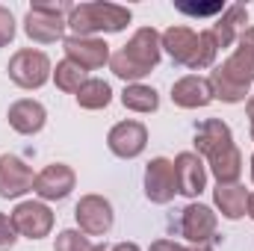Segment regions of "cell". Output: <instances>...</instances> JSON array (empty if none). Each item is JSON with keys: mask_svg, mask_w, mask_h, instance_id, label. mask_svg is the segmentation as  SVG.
I'll return each mask as SVG.
<instances>
[{"mask_svg": "<svg viewBox=\"0 0 254 251\" xmlns=\"http://www.w3.org/2000/svg\"><path fill=\"white\" fill-rule=\"evenodd\" d=\"M9 127L15 130V133H21V136H36L45 122H48V110L39 104V101H33V98H21V101H15L12 107H9Z\"/></svg>", "mask_w": 254, "mask_h": 251, "instance_id": "obj_16", "label": "cell"}, {"mask_svg": "<svg viewBox=\"0 0 254 251\" xmlns=\"http://www.w3.org/2000/svg\"><path fill=\"white\" fill-rule=\"evenodd\" d=\"M71 3H33L24 18V33L39 45H54L65 36Z\"/></svg>", "mask_w": 254, "mask_h": 251, "instance_id": "obj_5", "label": "cell"}, {"mask_svg": "<svg viewBox=\"0 0 254 251\" xmlns=\"http://www.w3.org/2000/svg\"><path fill=\"white\" fill-rule=\"evenodd\" d=\"M252 139H254V127H252Z\"/></svg>", "mask_w": 254, "mask_h": 251, "instance_id": "obj_36", "label": "cell"}, {"mask_svg": "<svg viewBox=\"0 0 254 251\" xmlns=\"http://www.w3.org/2000/svg\"><path fill=\"white\" fill-rule=\"evenodd\" d=\"M110 251H142L136 243H119V246H113Z\"/></svg>", "mask_w": 254, "mask_h": 251, "instance_id": "obj_30", "label": "cell"}, {"mask_svg": "<svg viewBox=\"0 0 254 251\" xmlns=\"http://www.w3.org/2000/svg\"><path fill=\"white\" fill-rule=\"evenodd\" d=\"M15 39V18L6 6H0V48H6Z\"/></svg>", "mask_w": 254, "mask_h": 251, "instance_id": "obj_26", "label": "cell"}, {"mask_svg": "<svg viewBox=\"0 0 254 251\" xmlns=\"http://www.w3.org/2000/svg\"><path fill=\"white\" fill-rule=\"evenodd\" d=\"M246 24H249V9L246 6L234 3L228 9H222V18L210 27L213 39H216V48H231L240 39V33L246 30Z\"/></svg>", "mask_w": 254, "mask_h": 251, "instance_id": "obj_18", "label": "cell"}, {"mask_svg": "<svg viewBox=\"0 0 254 251\" xmlns=\"http://www.w3.org/2000/svg\"><path fill=\"white\" fill-rule=\"evenodd\" d=\"M86 80H89V77H86V71H83L77 63H71V60H63V63H57V68H54V83H57V89H60V92L77 95V92H80V86H83Z\"/></svg>", "mask_w": 254, "mask_h": 251, "instance_id": "obj_24", "label": "cell"}, {"mask_svg": "<svg viewBox=\"0 0 254 251\" xmlns=\"http://www.w3.org/2000/svg\"><path fill=\"white\" fill-rule=\"evenodd\" d=\"M110 101H113V89L107 80H98V77H89L77 92V104L83 110H104L110 107Z\"/></svg>", "mask_w": 254, "mask_h": 251, "instance_id": "obj_23", "label": "cell"}, {"mask_svg": "<svg viewBox=\"0 0 254 251\" xmlns=\"http://www.w3.org/2000/svg\"><path fill=\"white\" fill-rule=\"evenodd\" d=\"M77 184V175L71 166L65 163H51L45 166L39 175H36V184H33V192L42 198V201H63L71 195V189Z\"/></svg>", "mask_w": 254, "mask_h": 251, "instance_id": "obj_11", "label": "cell"}, {"mask_svg": "<svg viewBox=\"0 0 254 251\" xmlns=\"http://www.w3.org/2000/svg\"><path fill=\"white\" fill-rule=\"evenodd\" d=\"M160 45L163 51L175 60V63L187 65L192 71H204V68H213L216 63V39L210 30L204 33H195L190 27H169L163 36H160Z\"/></svg>", "mask_w": 254, "mask_h": 251, "instance_id": "obj_3", "label": "cell"}, {"mask_svg": "<svg viewBox=\"0 0 254 251\" xmlns=\"http://www.w3.org/2000/svg\"><path fill=\"white\" fill-rule=\"evenodd\" d=\"M65 48V60L77 63L83 71L92 68H104L110 63V45L104 39H89V36H68L63 39Z\"/></svg>", "mask_w": 254, "mask_h": 251, "instance_id": "obj_12", "label": "cell"}, {"mask_svg": "<svg viewBox=\"0 0 254 251\" xmlns=\"http://www.w3.org/2000/svg\"><path fill=\"white\" fill-rule=\"evenodd\" d=\"M190 251H213V246H210V243H204V246H192Z\"/></svg>", "mask_w": 254, "mask_h": 251, "instance_id": "obj_32", "label": "cell"}, {"mask_svg": "<svg viewBox=\"0 0 254 251\" xmlns=\"http://www.w3.org/2000/svg\"><path fill=\"white\" fill-rule=\"evenodd\" d=\"M145 195L151 204H169L178 195V175H175V160L154 157L145 169Z\"/></svg>", "mask_w": 254, "mask_h": 251, "instance_id": "obj_9", "label": "cell"}, {"mask_svg": "<svg viewBox=\"0 0 254 251\" xmlns=\"http://www.w3.org/2000/svg\"><path fill=\"white\" fill-rule=\"evenodd\" d=\"M216 225H219V219H216L213 207H207V204H201V201L187 204L184 213H181V234L190 240L192 246L210 243V240L216 237Z\"/></svg>", "mask_w": 254, "mask_h": 251, "instance_id": "obj_10", "label": "cell"}, {"mask_svg": "<svg viewBox=\"0 0 254 251\" xmlns=\"http://www.w3.org/2000/svg\"><path fill=\"white\" fill-rule=\"evenodd\" d=\"M151 251H190V249H184V246H178V243H172V240H157V243L151 246Z\"/></svg>", "mask_w": 254, "mask_h": 251, "instance_id": "obj_28", "label": "cell"}, {"mask_svg": "<svg viewBox=\"0 0 254 251\" xmlns=\"http://www.w3.org/2000/svg\"><path fill=\"white\" fill-rule=\"evenodd\" d=\"M249 216H252V219H254V192H252V195H249Z\"/></svg>", "mask_w": 254, "mask_h": 251, "instance_id": "obj_33", "label": "cell"}, {"mask_svg": "<svg viewBox=\"0 0 254 251\" xmlns=\"http://www.w3.org/2000/svg\"><path fill=\"white\" fill-rule=\"evenodd\" d=\"M172 101L184 110H201L213 101V92H210V83L207 77H198V74H190V77H181L175 86H172Z\"/></svg>", "mask_w": 254, "mask_h": 251, "instance_id": "obj_17", "label": "cell"}, {"mask_svg": "<svg viewBox=\"0 0 254 251\" xmlns=\"http://www.w3.org/2000/svg\"><path fill=\"white\" fill-rule=\"evenodd\" d=\"M228 145H234V133L219 119H207L204 125L195 130V154L198 157H213L216 151H222Z\"/></svg>", "mask_w": 254, "mask_h": 251, "instance_id": "obj_19", "label": "cell"}, {"mask_svg": "<svg viewBox=\"0 0 254 251\" xmlns=\"http://www.w3.org/2000/svg\"><path fill=\"white\" fill-rule=\"evenodd\" d=\"M130 9L119 3H80L68 12V30L74 36H89L95 39V33H122L130 24Z\"/></svg>", "mask_w": 254, "mask_h": 251, "instance_id": "obj_4", "label": "cell"}, {"mask_svg": "<svg viewBox=\"0 0 254 251\" xmlns=\"http://www.w3.org/2000/svg\"><path fill=\"white\" fill-rule=\"evenodd\" d=\"M249 195L252 192L246 187H240V184H219L216 192H213V201H216V207L225 219L237 222L249 213Z\"/></svg>", "mask_w": 254, "mask_h": 251, "instance_id": "obj_20", "label": "cell"}, {"mask_svg": "<svg viewBox=\"0 0 254 251\" xmlns=\"http://www.w3.org/2000/svg\"><path fill=\"white\" fill-rule=\"evenodd\" d=\"M9 80L21 89H42L51 77H54V65L48 60V54L24 48L9 60Z\"/></svg>", "mask_w": 254, "mask_h": 251, "instance_id": "obj_6", "label": "cell"}, {"mask_svg": "<svg viewBox=\"0 0 254 251\" xmlns=\"http://www.w3.org/2000/svg\"><path fill=\"white\" fill-rule=\"evenodd\" d=\"M246 113H249V122H252V127H254V95L249 98V104H246Z\"/></svg>", "mask_w": 254, "mask_h": 251, "instance_id": "obj_31", "label": "cell"}, {"mask_svg": "<svg viewBox=\"0 0 254 251\" xmlns=\"http://www.w3.org/2000/svg\"><path fill=\"white\" fill-rule=\"evenodd\" d=\"M160 54H163L160 33L154 27H142V30L133 33V39L122 51H116L110 57V68H113L116 77H122L127 83H139L142 77L151 74V68H157Z\"/></svg>", "mask_w": 254, "mask_h": 251, "instance_id": "obj_2", "label": "cell"}, {"mask_svg": "<svg viewBox=\"0 0 254 251\" xmlns=\"http://www.w3.org/2000/svg\"><path fill=\"white\" fill-rule=\"evenodd\" d=\"M213 101L225 104H243L249 98V89L254 83V27H246L237 39V51L216 65L207 77Z\"/></svg>", "mask_w": 254, "mask_h": 251, "instance_id": "obj_1", "label": "cell"}, {"mask_svg": "<svg viewBox=\"0 0 254 251\" xmlns=\"http://www.w3.org/2000/svg\"><path fill=\"white\" fill-rule=\"evenodd\" d=\"M15 240H18V231L12 225V219L6 213H0V249H12Z\"/></svg>", "mask_w": 254, "mask_h": 251, "instance_id": "obj_27", "label": "cell"}, {"mask_svg": "<svg viewBox=\"0 0 254 251\" xmlns=\"http://www.w3.org/2000/svg\"><path fill=\"white\" fill-rule=\"evenodd\" d=\"M36 184L33 169L15 157V154H3L0 157V198H21L24 192H30Z\"/></svg>", "mask_w": 254, "mask_h": 251, "instance_id": "obj_14", "label": "cell"}, {"mask_svg": "<svg viewBox=\"0 0 254 251\" xmlns=\"http://www.w3.org/2000/svg\"><path fill=\"white\" fill-rule=\"evenodd\" d=\"M122 104H125V110H130V113H157L160 95H157V89H151L145 83H130L125 92H122Z\"/></svg>", "mask_w": 254, "mask_h": 251, "instance_id": "obj_22", "label": "cell"}, {"mask_svg": "<svg viewBox=\"0 0 254 251\" xmlns=\"http://www.w3.org/2000/svg\"><path fill=\"white\" fill-rule=\"evenodd\" d=\"M9 219H12L15 231H18L21 237H27V240H42V237H48L51 228H54V213H51V207L42 204V201H21V204L12 210Z\"/></svg>", "mask_w": 254, "mask_h": 251, "instance_id": "obj_8", "label": "cell"}, {"mask_svg": "<svg viewBox=\"0 0 254 251\" xmlns=\"http://www.w3.org/2000/svg\"><path fill=\"white\" fill-rule=\"evenodd\" d=\"M184 12H192V15H207V12H219L222 3H213V6H181Z\"/></svg>", "mask_w": 254, "mask_h": 251, "instance_id": "obj_29", "label": "cell"}, {"mask_svg": "<svg viewBox=\"0 0 254 251\" xmlns=\"http://www.w3.org/2000/svg\"><path fill=\"white\" fill-rule=\"evenodd\" d=\"M92 251H110L107 246H92Z\"/></svg>", "mask_w": 254, "mask_h": 251, "instance_id": "obj_34", "label": "cell"}, {"mask_svg": "<svg viewBox=\"0 0 254 251\" xmlns=\"http://www.w3.org/2000/svg\"><path fill=\"white\" fill-rule=\"evenodd\" d=\"M210 163V172L216 178V184H237L240 175H243V154L237 145H228L222 151H216L213 157H207Z\"/></svg>", "mask_w": 254, "mask_h": 251, "instance_id": "obj_21", "label": "cell"}, {"mask_svg": "<svg viewBox=\"0 0 254 251\" xmlns=\"http://www.w3.org/2000/svg\"><path fill=\"white\" fill-rule=\"evenodd\" d=\"M175 175H178V192L187 198H198L207 187V169L195 151H184L175 157Z\"/></svg>", "mask_w": 254, "mask_h": 251, "instance_id": "obj_15", "label": "cell"}, {"mask_svg": "<svg viewBox=\"0 0 254 251\" xmlns=\"http://www.w3.org/2000/svg\"><path fill=\"white\" fill-rule=\"evenodd\" d=\"M74 219L86 237H104V234H110L116 213L104 195H83L74 207Z\"/></svg>", "mask_w": 254, "mask_h": 251, "instance_id": "obj_7", "label": "cell"}, {"mask_svg": "<svg viewBox=\"0 0 254 251\" xmlns=\"http://www.w3.org/2000/svg\"><path fill=\"white\" fill-rule=\"evenodd\" d=\"M148 145V127L142 122H119L107 133V148L122 157V160H136Z\"/></svg>", "mask_w": 254, "mask_h": 251, "instance_id": "obj_13", "label": "cell"}, {"mask_svg": "<svg viewBox=\"0 0 254 251\" xmlns=\"http://www.w3.org/2000/svg\"><path fill=\"white\" fill-rule=\"evenodd\" d=\"M252 184H254V157H252Z\"/></svg>", "mask_w": 254, "mask_h": 251, "instance_id": "obj_35", "label": "cell"}, {"mask_svg": "<svg viewBox=\"0 0 254 251\" xmlns=\"http://www.w3.org/2000/svg\"><path fill=\"white\" fill-rule=\"evenodd\" d=\"M54 251H92V243L83 231H60Z\"/></svg>", "mask_w": 254, "mask_h": 251, "instance_id": "obj_25", "label": "cell"}]
</instances>
